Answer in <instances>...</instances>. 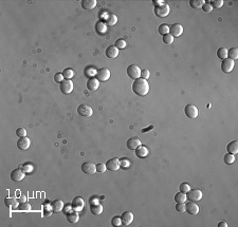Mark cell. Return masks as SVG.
I'll return each mask as SVG.
<instances>
[{
  "label": "cell",
  "instance_id": "obj_1",
  "mask_svg": "<svg viewBox=\"0 0 238 227\" xmlns=\"http://www.w3.org/2000/svg\"><path fill=\"white\" fill-rule=\"evenodd\" d=\"M132 91L138 96H145L149 92V85L146 79L138 78L132 84Z\"/></svg>",
  "mask_w": 238,
  "mask_h": 227
},
{
  "label": "cell",
  "instance_id": "obj_2",
  "mask_svg": "<svg viewBox=\"0 0 238 227\" xmlns=\"http://www.w3.org/2000/svg\"><path fill=\"white\" fill-rule=\"evenodd\" d=\"M154 12H155V14H156V16L160 17V18H164L169 14L170 7L167 3H164V2H163V3H161L160 6L155 7Z\"/></svg>",
  "mask_w": 238,
  "mask_h": 227
},
{
  "label": "cell",
  "instance_id": "obj_3",
  "mask_svg": "<svg viewBox=\"0 0 238 227\" xmlns=\"http://www.w3.org/2000/svg\"><path fill=\"white\" fill-rule=\"evenodd\" d=\"M127 75L131 79H138L141 76V69L139 68L138 64H130L127 68Z\"/></svg>",
  "mask_w": 238,
  "mask_h": 227
},
{
  "label": "cell",
  "instance_id": "obj_4",
  "mask_svg": "<svg viewBox=\"0 0 238 227\" xmlns=\"http://www.w3.org/2000/svg\"><path fill=\"white\" fill-rule=\"evenodd\" d=\"M59 89H61V93L64 94H70L73 90V82L70 79H64L63 81L59 84Z\"/></svg>",
  "mask_w": 238,
  "mask_h": 227
},
{
  "label": "cell",
  "instance_id": "obj_5",
  "mask_svg": "<svg viewBox=\"0 0 238 227\" xmlns=\"http://www.w3.org/2000/svg\"><path fill=\"white\" fill-rule=\"evenodd\" d=\"M77 113H79L81 116L90 117L92 115V113H93V110L89 105L83 104V105H79V107H77Z\"/></svg>",
  "mask_w": 238,
  "mask_h": 227
},
{
  "label": "cell",
  "instance_id": "obj_6",
  "mask_svg": "<svg viewBox=\"0 0 238 227\" xmlns=\"http://www.w3.org/2000/svg\"><path fill=\"white\" fill-rule=\"evenodd\" d=\"M110 71L107 68H101L97 71V79L99 81H107L110 78Z\"/></svg>",
  "mask_w": 238,
  "mask_h": 227
},
{
  "label": "cell",
  "instance_id": "obj_7",
  "mask_svg": "<svg viewBox=\"0 0 238 227\" xmlns=\"http://www.w3.org/2000/svg\"><path fill=\"white\" fill-rule=\"evenodd\" d=\"M186 197H187V200L197 202L202 199V192L199 189H190V191L186 193Z\"/></svg>",
  "mask_w": 238,
  "mask_h": 227
},
{
  "label": "cell",
  "instance_id": "obj_8",
  "mask_svg": "<svg viewBox=\"0 0 238 227\" xmlns=\"http://www.w3.org/2000/svg\"><path fill=\"white\" fill-rule=\"evenodd\" d=\"M10 177H11V180L13 182H21L25 177V172L23 171L22 169L17 168V169L13 170L11 172V174H10Z\"/></svg>",
  "mask_w": 238,
  "mask_h": 227
},
{
  "label": "cell",
  "instance_id": "obj_9",
  "mask_svg": "<svg viewBox=\"0 0 238 227\" xmlns=\"http://www.w3.org/2000/svg\"><path fill=\"white\" fill-rule=\"evenodd\" d=\"M184 113L187 117L190 118H196L198 116V109L195 105H192V104H188L185 106L184 108Z\"/></svg>",
  "mask_w": 238,
  "mask_h": 227
},
{
  "label": "cell",
  "instance_id": "obj_10",
  "mask_svg": "<svg viewBox=\"0 0 238 227\" xmlns=\"http://www.w3.org/2000/svg\"><path fill=\"white\" fill-rule=\"evenodd\" d=\"M106 167H107V169L109 170V171H118V170L120 169V167H121L120 159H115V157L108 159L107 163H106Z\"/></svg>",
  "mask_w": 238,
  "mask_h": 227
},
{
  "label": "cell",
  "instance_id": "obj_11",
  "mask_svg": "<svg viewBox=\"0 0 238 227\" xmlns=\"http://www.w3.org/2000/svg\"><path fill=\"white\" fill-rule=\"evenodd\" d=\"M233 69H234V60H232V59H230V58L222 59V61H221L222 72H224V73H230V72H232Z\"/></svg>",
  "mask_w": 238,
  "mask_h": 227
},
{
  "label": "cell",
  "instance_id": "obj_12",
  "mask_svg": "<svg viewBox=\"0 0 238 227\" xmlns=\"http://www.w3.org/2000/svg\"><path fill=\"white\" fill-rule=\"evenodd\" d=\"M82 171L86 174H94L95 171H97L95 164L92 163V162H85L82 165Z\"/></svg>",
  "mask_w": 238,
  "mask_h": 227
},
{
  "label": "cell",
  "instance_id": "obj_13",
  "mask_svg": "<svg viewBox=\"0 0 238 227\" xmlns=\"http://www.w3.org/2000/svg\"><path fill=\"white\" fill-rule=\"evenodd\" d=\"M30 145H31V141L27 136L19 138V140L17 141V148L20 149V150H28V149L30 148Z\"/></svg>",
  "mask_w": 238,
  "mask_h": 227
},
{
  "label": "cell",
  "instance_id": "obj_14",
  "mask_svg": "<svg viewBox=\"0 0 238 227\" xmlns=\"http://www.w3.org/2000/svg\"><path fill=\"white\" fill-rule=\"evenodd\" d=\"M183 33V27L179 24H174L170 25L169 28V34L173 37H179V36Z\"/></svg>",
  "mask_w": 238,
  "mask_h": 227
},
{
  "label": "cell",
  "instance_id": "obj_15",
  "mask_svg": "<svg viewBox=\"0 0 238 227\" xmlns=\"http://www.w3.org/2000/svg\"><path fill=\"white\" fill-rule=\"evenodd\" d=\"M185 211H187V213L192 216H196L199 212V206L196 204V202H188L187 204H185Z\"/></svg>",
  "mask_w": 238,
  "mask_h": 227
},
{
  "label": "cell",
  "instance_id": "obj_16",
  "mask_svg": "<svg viewBox=\"0 0 238 227\" xmlns=\"http://www.w3.org/2000/svg\"><path fill=\"white\" fill-rule=\"evenodd\" d=\"M121 220H122V225L125 226L130 225L133 221V213L131 211H125L121 216Z\"/></svg>",
  "mask_w": 238,
  "mask_h": 227
},
{
  "label": "cell",
  "instance_id": "obj_17",
  "mask_svg": "<svg viewBox=\"0 0 238 227\" xmlns=\"http://www.w3.org/2000/svg\"><path fill=\"white\" fill-rule=\"evenodd\" d=\"M141 145L142 144H141V141L139 140V138H129L127 141V143H126L127 148H129L130 150H136V149Z\"/></svg>",
  "mask_w": 238,
  "mask_h": 227
},
{
  "label": "cell",
  "instance_id": "obj_18",
  "mask_svg": "<svg viewBox=\"0 0 238 227\" xmlns=\"http://www.w3.org/2000/svg\"><path fill=\"white\" fill-rule=\"evenodd\" d=\"M64 208V202L61 200H54L52 203H51V209H52L53 212H61Z\"/></svg>",
  "mask_w": 238,
  "mask_h": 227
},
{
  "label": "cell",
  "instance_id": "obj_19",
  "mask_svg": "<svg viewBox=\"0 0 238 227\" xmlns=\"http://www.w3.org/2000/svg\"><path fill=\"white\" fill-rule=\"evenodd\" d=\"M105 54H106V56H107L108 58L113 59L119 55V49L115 48V46H110V47H108L107 49H106Z\"/></svg>",
  "mask_w": 238,
  "mask_h": 227
},
{
  "label": "cell",
  "instance_id": "obj_20",
  "mask_svg": "<svg viewBox=\"0 0 238 227\" xmlns=\"http://www.w3.org/2000/svg\"><path fill=\"white\" fill-rule=\"evenodd\" d=\"M100 86V81H97L95 77H90L87 81V88L90 90V91H95L97 90V88Z\"/></svg>",
  "mask_w": 238,
  "mask_h": 227
},
{
  "label": "cell",
  "instance_id": "obj_21",
  "mask_svg": "<svg viewBox=\"0 0 238 227\" xmlns=\"http://www.w3.org/2000/svg\"><path fill=\"white\" fill-rule=\"evenodd\" d=\"M18 202H19V201H17L15 198L4 199V205H6L7 207L11 208V209H16L18 207Z\"/></svg>",
  "mask_w": 238,
  "mask_h": 227
},
{
  "label": "cell",
  "instance_id": "obj_22",
  "mask_svg": "<svg viewBox=\"0 0 238 227\" xmlns=\"http://www.w3.org/2000/svg\"><path fill=\"white\" fill-rule=\"evenodd\" d=\"M71 206H72V208H73V209L81 210V209H83V207H84V200H83L82 198H79V197L74 198L73 201H72Z\"/></svg>",
  "mask_w": 238,
  "mask_h": 227
},
{
  "label": "cell",
  "instance_id": "obj_23",
  "mask_svg": "<svg viewBox=\"0 0 238 227\" xmlns=\"http://www.w3.org/2000/svg\"><path fill=\"white\" fill-rule=\"evenodd\" d=\"M136 155L140 157V159H144L148 155V149L146 148L145 146H139L138 148L136 149Z\"/></svg>",
  "mask_w": 238,
  "mask_h": 227
},
{
  "label": "cell",
  "instance_id": "obj_24",
  "mask_svg": "<svg viewBox=\"0 0 238 227\" xmlns=\"http://www.w3.org/2000/svg\"><path fill=\"white\" fill-rule=\"evenodd\" d=\"M227 150L229 153L234 154V155H235V154H236L237 152H238V142L237 141H232L231 143L227 144Z\"/></svg>",
  "mask_w": 238,
  "mask_h": 227
},
{
  "label": "cell",
  "instance_id": "obj_25",
  "mask_svg": "<svg viewBox=\"0 0 238 227\" xmlns=\"http://www.w3.org/2000/svg\"><path fill=\"white\" fill-rule=\"evenodd\" d=\"M97 7L95 0H82V7L84 10H92Z\"/></svg>",
  "mask_w": 238,
  "mask_h": 227
},
{
  "label": "cell",
  "instance_id": "obj_26",
  "mask_svg": "<svg viewBox=\"0 0 238 227\" xmlns=\"http://www.w3.org/2000/svg\"><path fill=\"white\" fill-rule=\"evenodd\" d=\"M67 220L71 224H76L79 220V216L76 211H71V212L67 213Z\"/></svg>",
  "mask_w": 238,
  "mask_h": 227
},
{
  "label": "cell",
  "instance_id": "obj_27",
  "mask_svg": "<svg viewBox=\"0 0 238 227\" xmlns=\"http://www.w3.org/2000/svg\"><path fill=\"white\" fill-rule=\"evenodd\" d=\"M90 211H91L92 215L94 216H100L103 212V206L100 204H95V205H91L90 207Z\"/></svg>",
  "mask_w": 238,
  "mask_h": 227
},
{
  "label": "cell",
  "instance_id": "obj_28",
  "mask_svg": "<svg viewBox=\"0 0 238 227\" xmlns=\"http://www.w3.org/2000/svg\"><path fill=\"white\" fill-rule=\"evenodd\" d=\"M95 30H97V32L99 34H104L107 31V25L103 21H97V24H95Z\"/></svg>",
  "mask_w": 238,
  "mask_h": 227
},
{
  "label": "cell",
  "instance_id": "obj_29",
  "mask_svg": "<svg viewBox=\"0 0 238 227\" xmlns=\"http://www.w3.org/2000/svg\"><path fill=\"white\" fill-rule=\"evenodd\" d=\"M105 21H106V24L112 27V25H115L116 24V21H118V17H116L115 14H108Z\"/></svg>",
  "mask_w": 238,
  "mask_h": 227
},
{
  "label": "cell",
  "instance_id": "obj_30",
  "mask_svg": "<svg viewBox=\"0 0 238 227\" xmlns=\"http://www.w3.org/2000/svg\"><path fill=\"white\" fill-rule=\"evenodd\" d=\"M187 200V197H186V193L184 192H177L175 194V201L177 203H185V201Z\"/></svg>",
  "mask_w": 238,
  "mask_h": 227
},
{
  "label": "cell",
  "instance_id": "obj_31",
  "mask_svg": "<svg viewBox=\"0 0 238 227\" xmlns=\"http://www.w3.org/2000/svg\"><path fill=\"white\" fill-rule=\"evenodd\" d=\"M227 58L235 60L238 58V49L237 48H231L230 50H227Z\"/></svg>",
  "mask_w": 238,
  "mask_h": 227
},
{
  "label": "cell",
  "instance_id": "obj_32",
  "mask_svg": "<svg viewBox=\"0 0 238 227\" xmlns=\"http://www.w3.org/2000/svg\"><path fill=\"white\" fill-rule=\"evenodd\" d=\"M217 57H218L219 59H226L227 58V48H219L218 50H217Z\"/></svg>",
  "mask_w": 238,
  "mask_h": 227
},
{
  "label": "cell",
  "instance_id": "obj_33",
  "mask_svg": "<svg viewBox=\"0 0 238 227\" xmlns=\"http://www.w3.org/2000/svg\"><path fill=\"white\" fill-rule=\"evenodd\" d=\"M204 4V0H191L190 1V6L193 7V9H200L202 7V6Z\"/></svg>",
  "mask_w": 238,
  "mask_h": 227
},
{
  "label": "cell",
  "instance_id": "obj_34",
  "mask_svg": "<svg viewBox=\"0 0 238 227\" xmlns=\"http://www.w3.org/2000/svg\"><path fill=\"white\" fill-rule=\"evenodd\" d=\"M223 161L227 165H231L232 163L235 162V155L234 154H231V153H227L223 156Z\"/></svg>",
  "mask_w": 238,
  "mask_h": 227
},
{
  "label": "cell",
  "instance_id": "obj_35",
  "mask_svg": "<svg viewBox=\"0 0 238 227\" xmlns=\"http://www.w3.org/2000/svg\"><path fill=\"white\" fill-rule=\"evenodd\" d=\"M163 42L165 43V45H172L173 42H174V37H173L172 35L169 34H165V35H163Z\"/></svg>",
  "mask_w": 238,
  "mask_h": 227
},
{
  "label": "cell",
  "instance_id": "obj_36",
  "mask_svg": "<svg viewBox=\"0 0 238 227\" xmlns=\"http://www.w3.org/2000/svg\"><path fill=\"white\" fill-rule=\"evenodd\" d=\"M159 33L161 35H165V34H168L169 33V27L167 24H163L159 27Z\"/></svg>",
  "mask_w": 238,
  "mask_h": 227
},
{
  "label": "cell",
  "instance_id": "obj_37",
  "mask_svg": "<svg viewBox=\"0 0 238 227\" xmlns=\"http://www.w3.org/2000/svg\"><path fill=\"white\" fill-rule=\"evenodd\" d=\"M63 75H64L65 78L70 79L72 76L74 75V72H73V70H72V69L67 68V69H65V70H64V72H63Z\"/></svg>",
  "mask_w": 238,
  "mask_h": 227
},
{
  "label": "cell",
  "instance_id": "obj_38",
  "mask_svg": "<svg viewBox=\"0 0 238 227\" xmlns=\"http://www.w3.org/2000/svg\"><path fill=\"white\" fill-rule=\"evenodd\" d=\"M190 189H191V187H190V185L187 184V183H181L180 184V186H179V190L181 192H184V193H187L188 191H190Z\"/></svg>",
  "mask_w": 238,
  "mask_h": 227
},
{
  "label": "cell",
  "instance_id": "obj_39",
  "mask_svg": "<svg viewBox=\"0 0 238 227\" xmlns=\"http://www.w3.org/2000/svg\"><path fill=\"white\" fill-rule=\"evenodd\" d=\"M18 209L21 211H29L31 210V205L28 202H23L18 206Z\"/></svg>",
  "mask_w": 238,
  "mask_h": 227
},
{
  "label": "cell",
  "instance_id": "obj_40",
  "mask_svg": "<svg viewBox=\"0 0 238 227\" xmlns=\"http://www.w3.org/2000/svg\"><path fill=\"white\" fill-rule=\"evenodd\" d=\"M212 6L213 9H220V7L223 6V1L222 0H214L209 3Z\"/></svg>",
  "mask_w": 238,
  "mask_h": 227
},
{
  "label": "cell",
  "instance_id": "obj_41",
  "mask_svg": "<svg viewBox=\"0 0 238 227\" xmlns=\"http://www.w3.org/2000/svg\"><path fill=\"white\" fill-rule=\"evenodd\" d=\"M95 167H97V171L100 172V173H104V172L107 170V167H106V164L103 163H99L95 164Z\"/></svg>",
  "mask_w": 238,
  "mask_h": 227
},
{
  "label": "cell",
  "instance_id": "obj_42",
  "mask_svg": "<svg viewBox=\"0 0 238 227\" xmlns=\"http://www.w3.org/2000/svg\"><path fill=\"white\" fill-rule=\"evenodd\" d=\"M115 47L118 48L119 50H120V49H124V48L126 47L125 40H123V39H118V40L115 41Z\"/></svg>",
  "mask_w": 238,
  "mask_h": 227
},
{
  "label": "cell",
  "instance_id": "obj_43",
  "mask_svg": "<svg viewBox=\"0 0 238 227\" xmlns=\"http://www.w3.org/2000/svg\"><path fill=\"white\" fill-rule=\"evenodd\" d=\"M111 224L113 226H120L122 225V220H121L120 216H113L112 220H111Z\"/></svg>",
  "mask_w": 238,
  "mask_h": 227
},
{
  "label": "cell",
  "instance_id": "obj_44",
  "mask_svg": "<svg viewBox=\"0 0 238 227\" xmlns=\"http://www.w3.org/2000/svg\"><path fill=\"white\" fill-rule=\"evenodd\" d=\"M202 10L204 11V13H211L213 11V7L209 4V2H204V4L202 6Z\"/></svg>",
  "mask_w": 238,
  "mask_h": 227
},
{
  "label": "cell",
  "instance_id": "obj_45",
  "mask_svg": "<svg viewBox=\"0 0 238 227\" xmlns=\"http://www.w3.org/2000/svg\"><path fill=\"white\" fill-rule=\"evenodd\" d=\"M176 210H177L178 212H184L185 203H177V205H176Z\"/></svg>",
  "mask_w": 238,
  "mask_h": 227
},
{
  "label": "cell",
  "instance_id": "obj_46",
  "mask_svg": "<svg viewBox=\"0 0 238 227\" xmlns=\"http://www.w3.org/2000/svg\"><path fill=\"white\" fill-rule=\"evenodd\" d=\"M16 134L19 138H23V136L27 135V130L25 128H18L16 130Z\"/></svg>",
  "mask_w": 238,
  "mask_h": 227
},
{
  "label": "cell",
  "instance_id": "obj_47",
  "mask_svg": "<svg viewBox=\"0 0 238 227\" xmlns=\"http://www.w3.org/2000/svg\"><path fill=\"white\" fill-rule=\"evenodd\" d=\"M54 81H55L56 82H58V84H61V82L64 81L63 73H56L55 75H54Z\"/></svg>",
  "mask_w": 238,
  "mask_h": 227
},
{
  "label": "cell",
  "instance_id": "obj_48",
  "mask_svg": "<svg viewBox=\"0 0 238 227\" xmlns=\"http://www.w3.org/2000/svg\"><path fill=\"white\" fill-rule=\"evenodd\" d=\"M141 76L143 79H146L147 81V79L149 78V76H150V73H149V71L147 70V69H144V70L141 71Z\"/></svg>",
  "mask_w": 238,
  "mask_h": 227
},
{
  "label": "cell",
  "instance_id": "obj_49",
  "mask_svg": "<svg viewBox=\"0 0 238 227\" xmlns=\"http://www.w3.org/2000/svg\"><path fill=\"white\" fill-rule=\"evenodd\" d=\"M22 170L25 172H27V173H29V172H31L33 170V167L31 166V165H23V166H22Z\"/></svg>",
  "mask_w": 238,
  "mask_h": 227
},
{
  "label": "cell",
  "instance_id": "obj_50",
  "mask_svg": "<svg viewBox=\"0 0 238 227\" xmlns=\"http://www.w3.org/2000/svg\"><path fill=\"white\" fill-rule=\"evenodd\" d=\"M152 129H154V126H149V127L148 128H144V129H142V132H143V133H145V132H148V131L149 130H152Z\"/></svg>",
  "mask_w": 238,
  "mask_h": 227
},
{
  "label": "cell",
  "instance_id": "obj_51",
  "mask_svg": "<svg viewBox=\"0 0 238 227\" xmlns=\"http://www.w3.org/2000/svg\"><path fill=\"white\" fill-rule=\"evenodd\" d=\"M218 227H227V222H224V221L220 222V223L218 224Z\"/></svg>",
  "mask_w": 238,
  "mask_h": 227
},
{
  "label": "cell",
  "instance_id": "obj_52",
  "mask_svg": "<svg viewBox=\"0 0 238 227\" xmlns=\"http://www.w3.org/2000/svg\"><path fill=\"white\" fill-rule=\"evenodd\" d=\"M51 212H52V209L51 210H47V209H45V212H43V215H45L46 216H49L51 215Z\"/></svg>",
  "mask_w": 238,
  "mask_h": 227
},
{
  "label": "cell",
  "instance_id": "obj_53",
  "mask_svg": "<svg viewBox=\"0 0 238 227\" xmlns=\"http://www.w3.org/2000/svg\"><path fill=\"white\" fill-rule=\"evenodd\" d=\"M18 201H19V202H21V203L25 202V195H21V197L18 199Z\"/></svg>",
  "mask_w": 238,
  "mask_h": 227
}]
</instances>
